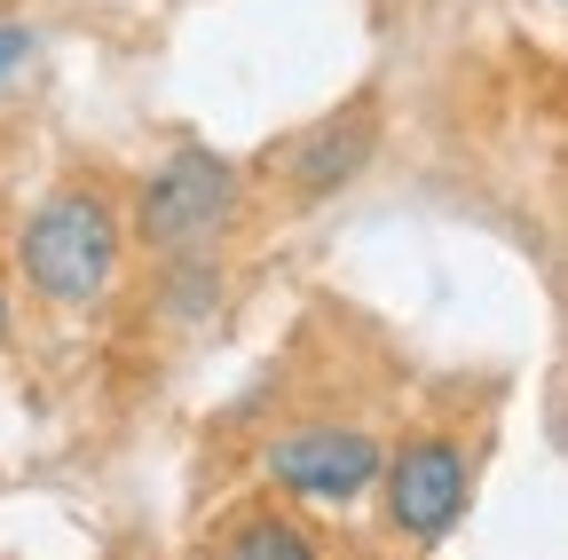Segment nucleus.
<instances>
[{
	"mask_svg": "<svg viewBox=\"0 0 568 560\" xmlns=\"http://www.w3.org/2000/svg\"><path fill=\"white\" fill-rule=\"evenodd\" d=\"M17 261H24V276H32L40 301L88 308L111 285V268H119V214H111L95 190H63V197H48L40 214L24 222Z\"/></svg>",
	"mask_w": 568,
	"mask_h": 560,
	"instance_id": "1",
	"label": "nucleus"
},
{
	"mask_svg": "<svg viewBox=\"0 0 568 560\" xmlns=\"http://www.w3.org/2000/svg\"><path fill=\"white\" fill-rule=\"evenodd\" d=\"M237 222V166L222 151H174L151 182H142V245L159 253H205Z\"/></svg>",
	"mask_w": 568,
	"mask_h": 560,
	"instance_id": "2",
	"label": "nucleus"
},
{
	"mask_svg": "<svg viewBox=\"0 0 568 560\" xmlns=\"http://www.w3.org/2000/svg\"><path fill=\"white\" fill-rule=\"evenodd\" d=\"M379 435L364 427H284L268 442V481L308 506H355L379 481Z\"/></svg>",
	"mask_w": 568,
	"mask_h": 560,
	"instance_id": "3",
	"label": "nucleus"
},
{
	"mask_svg": "<svg viewBox=\"0 0 568 560\" xmlns=\"http://www.w3.org/2000/svg\"><path fill=\"white\" fill-rule=\"evenodd\" d=\"M387 474V521L410 537V544H435L450 537V521L466 513V489H474V466L450 435H418L403 442L395 458H379Z\"/></svg>",
	"mask_w": 568,
	"mask_h": 560,
	"instance_id": "4",
	"label": "nucleus"
},
{
	"mask_svg": "<svg viewBox=\"0 0 568 560\" xmlns=\"http://www.w3.org/2000/svg\"><path fill=\"white\" fill-rule=\"evenodd\" d=\"M372 151H379V111H372V103L332 111L324 126H308L301 143H293V197H301V205L332 197L339 182L364 174V159H372Z\"/></svg>",
	"mask_w": 568,
	"mask_h": 560,
	"instance_id": "5",
	"label": "nucleus"
},
{
	"mask_svg": "<svg viewBox=\"0 0 568 560\" xmlns=\"http://www.w3.org/2000/svg\"><path fill=\"white\" fill-rule=\"evenodd\" d=\"M222 544H230V552H253V560H276V552L308 560V552H324V537H316V529H301L293 513H276V506H261V513L230 521V529H222Z\"/></svg>",
	"mask_w": 568,
	"mask_h": 560,
	"instance_id": "6",
	"label": "nucleus"
},
{
	"mask_svg": "<svg viewBox=\"0 0 568 560\" xmlns=\"http://www.w3.org/2000/svg\"><path fill=\"white\" fill-rule=\"evenodd\" d=\"M32 48H40V32H32V24H0V88H9V80H24Z\"/></svg>",
	"mask_w": 568,
	"mask_h": 560,
	"instance_id": "7",
	"label": "nucleus"
},
{
	"mask_svg": "<svg viewBox=\"0 0 568 560\" xmlns=\"http://www.w3.org/2000/svg\"><path fill=\"white\" fill-rule=\"evenodd\" d=\"M0 332H9V293H0Z\"/></svg>",
	"mask_w": 568,
	"mask_h": 560,
	"instance_id": "8",
	"label": "nucleus"
},
{
	"mask_svg": "<svg viewBox=\"0 0 568 560\" xmlns=\"http://www.w3.org/2000/svg\"><path fill=\"white\" fill-rule=\"evenodd\" d=\"M552 9H560V0H552Z\"/></svg>",
	"mask_w": 568,
	"mask_h": 560,
	"instance_id": "9",
	"label": "nucleus"
}]
</instances>
